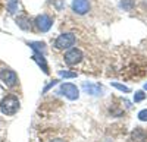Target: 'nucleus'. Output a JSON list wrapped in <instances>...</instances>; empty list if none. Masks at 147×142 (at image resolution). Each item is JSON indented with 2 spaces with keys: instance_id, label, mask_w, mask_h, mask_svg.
<instances>
[{
  "instance_id": "obj_12",
  "label": "nucleus",
  "mask_w": 147,
  "mask_h": 142,
  "mask_svg": "<svg viewBox=\"0 0 147 142\" xmlns=\"http://www.w3.org/2000/svg\"><path fill=\"white\" fill-rule=\"evenodd\" d=\"M18 6H19V0H9V3H7V10H9V13L15 15L16 12H18Z\"/></svg>"
},
{
  "instance_id": "obj_13",
  "label": "nucleus",
  "mask_w": 147,
  "mask_h": 142,
  "mask_svg": "<svg viewBox=\"0 0 147 142\" xmlns=\"http://www.w3.org/2000/svg\"><path fill=\"white\" fill-rule=\"evenodd\" d=\"M134 6H136V2H134V0H122L121 2V7L125 9V10H131Z\"/></svg>"
},
{
  "instance_id": "obj_14",
  "label": "nucleus",
  "mask_w": 147,
  "mask_h": 142,
  "mask_svg": "<svg viewBox=\"0 0 147 142\" xmlns=\"http://www.w3.org/2000/svg\"><path fill=\"white\" fill-rule=\"evenodd\" d=\"M59 75L63 76V78H75L77 76V72H74V70H60Z\"/></svg>"
},
{
  "instance_id": "obj_7",
  "label": "nucleus",
  "mask_w": 147,
  "mask_h": 142,
  "mask_svg": "<svg viewBox=\"0 0 147 142\" xmlns=\"http://www.w3.org/2000/svg\"><path fill=\"white\" fill-rule=\"evenodd\" d=\"M90 9L88 0H72V10L77 15H85Z\"/></svg>"
},
{
  "instance_id": "obj_11",
  "label": "nucleus",
  "mask_w": 147,
  "mask_h": 142,
  "mask_svg": "<svg viewBox=\"0 0 147 142\" xmlns=\"http://www.w3.org/2000/svg\"><path fill=\"white\" fill-rule=\"evenodd\" d=\"M28 45L38 54H44L46 53V44L41 43V41H31V43H28Z\"/></svg>"
},
{
  "instance_id": "obj_16",
  "label": "nucleus",
  "mask_w": 147,
  "mask_h": 142,
  "mask_svg": "<svg viewBox=\"0 0 147 142\" xmlns=\"http://www.w3.org/2000/svg\"><path fill=\"white\" fill-rule=\"evenodd\" d=\"M112 87L118 88V89H119V91H122V92H129V88H128V87L121 85V84H118V82H112Z\"/></svg>"
},
{
  "instance_id": "obj_6",
  "label": "nucleus",
  "mask_w": 147,
  "mask_h": 142,
  "mask_svg": "<svg viewBox=\"0 0 147 142\" xmlns=\"http://www.w3.org/2000/svg\"><path fill=\"white\" fill-rule=\"evenodd\" d=\"M60 92L65 94V97L68 100H78L80 97V91L77 88V85H74V84H68V82H65V84L60 85Z\"/></svg>"
},
{
  "instance_id": "obj_8",
  "label": "nucleus",
  "mask_w": 147,
  "mask_h": 142,
  "mask_svg": "<svg viewBox=\"0 0 147 142\" xmlns=\"http://www.w3.org/2000/svg\"><path fill=\"white\" fill-rule=\"evenodd\" d=\"M82 89L93 97H99L100 94H103V87H100L99 84H91V82H84Z\"/></svg>"
},
{
  "instance_id": "obj_15",
  "label": "nucleus",
  "mask_w": 147,
  "mask_h": 142,
  "mask_svg": "<svg viewBox=\"0 0 147 142\" xmlns=\"http://www.w3.org/2000/svg\"><path fill=\"white\" fill-rule=\"evenodd\" d=\"M144 98H146L144 91H137V92H136V95H134V101H136V103H140V101H143Z\"/></svg>"
},
{
  "instance_id": "obj_5",
  "label": "nucleus",
  "mask_w": 147,
  "mask_h": 142,
  "mask_svg": "<svg viewBox=\"0 0 147 142\" xmlns=\"http://www.w3.org/2000/svg\"><path fill=\"white\" fill-rule=\"evenodd\" d=\"M63 59H65V63L66 65L75 66V65L81 63V60H82V51L80 49H71V50H68L65 53Z\"/></svg>"
},
{
  "instance_id": "obj_20",
  "label": "nucleus",
  "mask_w": 147,
  "mask_h": 142,
  "mask_svg": "<svg viewBox=\"0 0 147 142\" xmlns=\"http://www.w3.org/2000/svg\"><path fill=\"white\" fill-rule=\"evenodd\" d=\"M144 89H146V91H147V84H146V85H144Z\"/></svg>"
},
{
  "instance_id": "obj_18",
  "label": "nucleus",
  "mask_w": 147,
  "mask_h": 142,
  "mask_svg": "<svg viewBox=\"0 0 147 142\" xmlns=\"http://www.w3.org/2000/svg\"><path fill=\"white\" fill-rule=\"evenodd\" d=\"M56 84H57V79H56V81H53V82H50V84H49V85H47V87L44 88V92H46V91H47L49 88H52V87H55Z\"/></svg>"
},
{
  "instance_id": "obj_3",
  "label": "nucleus",
  "mask_w": 147,
  "mask_h": 142,
  "mask_svg": "<svg viewBox=\"0 0 147 142\" xmlns=\"http://www.w3.org/2000/svg\"><path fill=\"white\" fill-rule=\"evenodd\" d=\"M0 81L3 82L6 88H13L18 85V76L12 69H2L0 70Z\"/></svg>"
},
{
  "instance_id": "obj_17",
  "label": "nucleus",
  "mask_w": 147,
  "mask_h": 142,
  "mask_svg": "<svg viewBox=\"0 0 147 142\" xmlns=\"http://www.w3.org/2000/svg\"><path fill=\"white\" fill-rule=\"evenodd\" d=\"M138 119L143 120V122H147V109H146V110H141V111L138 113Z\"/></svg>"
},
{
  "instance_id": "obj_1",
  "label": "nucleus",
  "mask_w": 147,
  "mask_h": 142,
  "mask_svg": "<svg viewBox=\"0 0 147 142\" xmlns=\"http://www.w3.org/2000/svg\"><path fill=\"white\" fill-rule=\"evenodd\" d=\"M19 100L13 94H9L6 95L2 101H0V111L6 116H13L18 110H19Z\"/></svg>"
},
{
  "instance_id": "obj_9",
  "label": "nucleus",
  "mask_w": 147,
  "mask_h": 142,
  "mask_svg": "<svg viewBox=\"0 0 147 142\" xmlns=\"http://www.w3.org/2000/svg\"><path fill=\"white\" fill-rule=\"evenodd\" d=\"M16 23H18V27H19L21 29L28 31V29L31 28V19H30L27 15H21V16H18V18H16Z\"/></svg>"
},
{
  "instance_id": "obj_4",
  "label": "nucleus",
  "mask_w": 147,
  "mask_h": 142,
  "mask_svg": "<svg viewBox=\"0 0 147 142\" xmlns=\"http://www.w3.org/2000/svg\"><path fill=\"white\" fill-rule=\"evenodd\" d=\"M34 25H35V28L38 29L40 32H47L49 29L52 28V25H53V19L49 16V15L43 13V15H38V16L35 18Z\"/></svg>"
},
{
  "instance_id": "obj_19",
  "label": "nucleus",
  "mask_w": 147,
  "mask_h": 142,
  "mask_svg": "<svg viewBox=\"0 0 147 142\" xmlns=\"http://www.w3.org/2000/svg\"><path fill=\"white\" fill-rule=\"evenodd\" d=\"M50 142H65L63 139H53V141H50Z\"/></svg>"
},
{
  "instance_id": "obj_2",
  "label": "nucleus",
  "mask_w": 147,
  "mask_h": 142,
  "mask_svg": "<svg viewBox=\"0 0 147 142\" xmlns=\"http://www.w3.org/2000/svg\"><path fill=\"white\" fill-rule=\"evenodd\" d=\"M75 35L71 34V32H65V34H60L59 37L55 41V47L57 50H68L75 44Z\"/></svg>"
},
{
  "instance_id": "obj_10",
  "label": "nucleus",
  "mask_w": 147,
  "mask_h": 142,
  "mask_svg": "<svg viewBox=\"0 0 147 142\" xmlns=\"http://www.w3.org/2000/svg\"><path fill=\"white\" fill-rule=\"evenodd\" d=\"M32 60H35V63L43 69V72H44V73H49V66H47V62H46V59H44L43 54L35 53V54L32 56Z\"/></svg>"
}]
</instances>
